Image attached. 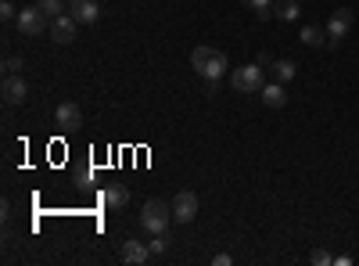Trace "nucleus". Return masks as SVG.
<instances>
[{
  "label": "nucleus",
  "mask_w": 359,
  "mask_h": 266,
  "mask_svg": "<svg viewBox=\"0 0 359 266\" xmlns=\"http://www.w3.org/2000/svg\"><path fill=\"white\" fill-rule=\"evenodd\" d=\"M191 65H194V72H198L205 83L223 79V72L230 69V65H226V54H223L219 47H208V44H201V47L191 51Z\"/></svg>",
  "instance_id": "nucleus-1"
},
{
  "label": "nucleus",
  "mask_w": 359,
  "mask_h": 266,
  "mask_svg": "<svg viewBox=\"0 0 359 266\" xmlns=\"http://www.w3.org/2000/svg\"><path fill=\"white\" fill-rule=\"evenodd\" d=\"M169 220H172V205L165 209V201H144V209H140V227L147 234H165L169 230Z\"/></svg>",
  "instance_id": "nucleus-2"
},
{
  "label": "nucleus",
  "mask_w": 359,
  "mask_h": 266,
  "mask_svg": "<svg viewBox=\"0 0 359 266\" xmlns=\"http://www.w3.org/2000/svg\"><path fill=\"white\" fill-rule=\"evenodd\" d=\"M230 83H233V91H237V94H259L262 86H266V72H262L259 62H255V65L248 62V65H241V69H233Z\"/></svg>",
  "instance_id": "nucleus-3"
},
{
  "label": "nucleus",
  "mask_w": 359,
  "mask_h": 266,
  "mask_svg": "<svg viewBox=\"0 0 359 266\" xmlns=\"http://www.w3.org/2000/svg\"><path fill=\"white\" fill-rule=\"evenodd\" d=\"M15 29H18L22 36H43V33H50L47 15H43L40 4H36V8H22L18 18H15Z\"/></svg>",
  "instance_id": "nucleus-4"
},
{
  "label": "nucleus",
  "mask_w": 359,
  "mask_h": 266,
  "mask_svg": "<svg viewBox=\"0 0 359 266\" xmlns=\"http://www.w3.org/2000/svg\"><path fill=\"white\" fill-rule=\"evenodd\" d=\"M352 22H355V15H352L348 8H338V11L331 15V22H327V44L338 47V40H345V33L352 29Z\"/></svg>",
  "instance_id": "nucleus-5"
},
{
  "label": "nucleus",
  "mask_w": 359,
  "mask_h": 266,
  "mask_svg": "<svg viewBox=\"0 0 359 266\" xmlns=\"http://www.w3.org/2000/svg\"><path fill=\"white\" fill-rule=\"evenodd\" d=\"M198 216V194L194 191H180L172 198V220L176 223H191Z\"/></svg>",
  "instance_id": "nucleus-6"
},
{
  "label": "nucleus",
  "mask_w": 359,
  "mask_h": 266,
  "mask_svg": "<svg viewBox=\"0 0 359 266\" xmlns=\"http://www.w3.org/2000/svg\"><path fill=\"white\" fill-rule=\"evenodd\" d=\"M76 18L65 11V15H57V18H50V40L54 44H72L76 40Z\"/></svg>",
  "instance_id": "nucleus-7"
},
{
  "label": "nucleus",
  "mask_w": 359,
  "mask_h": 266,
  "mask_svg": "<svg viewBox=\"0 0 359 266\" xmlns=\"http://www.w3.org/2000/svg\"><path fill=\"white\" fill-rule=\"evenodd\" d=\"M69 15H72L79 25H94V22L101 18V4H97V0H72Z\"/></svg>",
  "instance_id": "nucleus-8"
},
{
  "label": "nucleus",
  "mask_w": 359,
  "mask_h": 266,
  "mask_svg": "<svg viewBox=\"0 0 359 266\" xmlns=\"http://www.w3.org/2000/svg\"><path fill=\"white\" fill-rule=\"evenodd\" d=\"M147 259H151V248H147L144 241H137V238L123 241V262H130V266H144Z\"/></svg>",
  "instance_id": "nucleus-9"
},
{
  "label": "nucleus",
  "mask_w": 359,
  "mask_h": 266,
  "mask_svg": "<svg viewBox=\"0 0 359 266\" xmlns=\"http://www.w3.org/2000/svg\"><path fill=\"white\" fill-rule=\"evenodd\" d=\"M29 98V86L22 76H4V101L8 105H22Z\"/></svg>",
  "instance_id": "nucleus-10"
},
{
  "label": "nucleus",
  "mask_w": 359,
  "mask_h": 266,
  "mask_svg": "<svg viewBox=\"0 0 359 266\" xmlns=\"http://www.w3.org/2000/svg\"><path fill=\"white\" fill-rule=\"evenodd\" d=\"M57 126L62 130H76L79 123H83V112H79V105H72V101H65V105H57Z\"/></svg>",
  "instance_id": "nucleus-11"
},
{
  "label": "nucleus",
  "mask_w": 359,
  "mask_h": 266,
  "mask_svg": "<svg viewBox=\"0 0 359 266\" xmlns=\"http://www.w3.org/2000/svg\"><path fill=\"white\" fill-rule=\"evenodd\" d=\"M259 98H262L266 108H284V105H287V94H284L280 83H266L262 91H259Z\"/></svg>",
  "instance_id": "nucleus-12"
},
{
  "label": "nucleus",
  "mask_w": 359,
  "mask_h": 266,
  "mask_svg": "<svg viewBox=\"0 0 359 266\" xmlns=\"http://www.w3.org/2000/svg\"><path fill=\"white\" fill-rule=\"evenodd\" d=\"M101 201L108 205V209H123V205L130 201V191H126L123 184H108V187L101 191Z\"/></svg>",
  "instance_id": "nucleus-13"
},
{
  "label": "nucleus",
  "mask_w": 359,
  "mask_h": 266,
  "mask_svg": "<svg viewBox=\"0 0 359 266\" xmlns=\"http://www.w3.org/2000/svg\"><path fill=\"white\" fill-rule=\"evenodd\" d=\"M298 40H302L306 47H320V44H327V33H323V29H316V25H306Z\"/></svg>",
  "instance_id": "nucleus-14"
},
{
  "label": "nucleus",
  "mask_w": 359,
  "mask_h": 266,
  "mask_svg": "<svg viewBox=\"0 0 359 266\" xmlns=\"http://www.w3.org/2000/svg\"><path fill=\"white\" fill-rule=\"evenodd\" d=\"M273 15H280V22H294L298 18V0H280L273 8Z\"/></svg>",
  "instance_id": "nucleus-15"
},
{
  "label": "nucleus",
  "mask_w": 359,
  "mask_h": 266,
  "mask_svg": "<svg viewBox=\"0 0 359 266\" xmlns=\"http://www.w3.org/2000/svg\"><path fill=\"white\" fill-rule=\"evenodd\" d=\"M241 4H245L248 11H255L259 18H269V15H273V0H241Z\"/></svg>",
  "instance_id": "nucleus-16"
},
{
  "label": "nucleus",
  "mask_w": 359,
  "mask_h": 266,
  "mask_svg": "<svg viewBox=\"0 0 359 266\" xmlns=\"http://www.w3.org/2000/svg\"><path fill=\"white\" fill-rule=\"evenodd\" d=\"M273 79H277V83L294 79V62H273Z\"/></svg>",
  "instance_id": "nucleus-17"
},
{
  "label": "nucleus",
  "mask_w": 359,
  "mask_h": 266,
  "mask_svg": "<svg viewBox=\"0 0 359 266\" xmlns=\"http://www.w3.org/2000/svg\"><path fill=\"white\" fill-rule=\"evenodd\" d=\"M40 8H43L47 18H57V15H65V11H69V8H65V0H40Z\"/></svg>",
  "instance_id": "nucleus-18"
},
{
  "label": "nucleus",
  "mask_w": 359,
  "mask_h": 266,
  "mask_svg": "<svg viewBox=\"0 0 359 266\" xmlns=\"http://www.w3.org/2000/svg\"><path fill=\"white\" fill-rule=\"evenodd\" d=\"M151 255H165V248H169V234H151Z\"/></svg>",
  "instance_id": "nucleus-19"
},
{
  "label": "nucleus",
  "mask_w": 359,
  "mask_h": 266,
  "mask_svg": "<svg viewBox=\"0 0 359 266\" xmlns=\"http://www.w3.org/2000/svg\"><path fill=\"white\" fill-rule=\"evenodd\" d=\"M0 18H4V22H15V18H18V8L11 4V0H4V4H0Z\"/></svg>",
  "instance_id": "nucleus-20"
},
{
  "label": "nucleus",
  "mask_w": 359,
  "mask_h": 266,
  "mask_svg": "<svg viewBox=\"0 0 359 266\" xmlns=\"http://www.w3.org/2000/svg\"><path fill=\"white\" fill-rule=\"evenodd\" d=\"M22 69H25V65H22V58H8V62H4V72H8V76H18Z\"/></svg>",
  "instance_id": "nucleus-21"
},
{
  "label": "nucleus",
  "mask_w": 359,
  "mask_h": 266,
  "mask_svg": "<svg viewBox=\"0 0 359 266\" xmlns=\"http://www.w3.org/2000/svg\"><path fill=\"white\" fill-rule=\"evenodd\" d=\"M309 259H313V262H316V266H327V262H331V255H327V252H323V248H316V252H313V255H309Z\"/></svg>",
  "instance_id": "nucleus-22"
},
{
  "label": "nucleus",
  "mask_w": 359,
  "mask_h": 266,
  "mask_svg": "<svg viewBox=\"0 0 359 266\" xmlns=\"http://www.w3.org/2000/svg\"><path fill=\"white\" fill-rule=\"evenodd\" d=\"M212 262H216V266H230V262H233V259H230V255H226V252H219V255H216V259H212Z\"/></svg>",
  "instance_id": "nucleus-23"
}]
</instances>
